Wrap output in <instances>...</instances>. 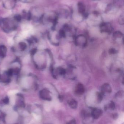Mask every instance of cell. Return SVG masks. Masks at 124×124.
Masks as SVG:
<instances>
[{
	"instance_id": "6da1fadb",
	"label": "cell",
	"mask_w": 124,
	"mask_h": 124,
	"mask_svg": "<svg viewBox=\"0 0 124 124\" xmlns=\"http://www.w3.org/2000/svg\"><path fill=\"white\" fill-rule=\"evenodd\" d=\"M75 44L79 47H85L87 44V40L84 36L79 35L75 38Z\"/></svg>"
},
{
	"instance_id": "e0dca14e",
	"label": "cell",
	"mask_w": 124,
	"mask_h": 124,
	"mask_svg": "<svg viewBox=\"0 0 124 124\" xmlns=\"http://www.w3.org/2000/svg\"><path fill=\"white\" fill-rule=\"evenodd\" d=\"M67 124H76V122L75 120H72L67 123Z\"/></svg>"
},
{
	"instance_id": "52a82bcc",
	"label": "cell",
	"mask_w": 124,
	"mask_h": 124,
	"mask_svg": "<svg viewBox=\"0 0 124 124\" xmlns=\"http://www.w3.org/2000/svg\"><path fill=\"white\" fill-rule=\"evenodd\" d=\"M78 11L79 13L84 14L86 10L85 6L82 3L79 2L78 4Z\"/></svg>"
},
{
	"instance_id": "7a4b0ae2",
	"label": "cell",
	"mask_w": 124,
	"mask_h": 124,
	"mask_svg": "<svg viewBox=\"0 0 124 124\" xmlns=\"http://www.w3.org/2000/svg\"><path fill=\"white\" fill-rule=\"evenodd\" d=\"M3 6L7 9H13L16 6L17 0H2Z\"/></svg>"
},
{
	"instance_id": "8992f818",
	"label": "cell",
	"mask_w": 124,
	"mask_h": 124,
	"mask_svg": "<svg viewBox=\"0 0 124 124\" xmlns=\"http://www.w3.org/2000/svg\"><path fill=\"white\" fill-rule=\"evenodd\" d=\"M101 92L104 94L105 93H110L111 92L112 89L110 84L105 83L101 87Z\"/></svg>"
},
{
	"instance_id": "9c48e42d",
	"label": "cell",
	"mask_w": 124,
	"mask_h": 124,
	"mask_svg": "<svg viewBox=\"0 0 124 124\" xmlns=\"http://www.w3.org/2000/svg\"><path fill=\"white\" fill-rule=\"evenodd\" d=\"M42 98L44 99L47 101H51V97L49 94V92L48 91H45L44 92V94H42Z\"/></svg>"
},
{
	"instance_id": "ac0fdd59",
	"label": "cell",
	"mask_w": 124,
	"mask_h": 124,
	"mask_svg": "<svg viewBox=\"0 0 124 124\" xmlns=\"http://www.w3.org/2000/svg\"><path fill=\"white\" fill-rule=\"evenodd\" d=\"M9 44L10 45H13V41L12 38H9Z\"/></svg>"
},
{
	"instance_id": "277c9868",
	"label": "cell",
	"mask_w": 124,
	"mask_h": 124,
	"mask_svg": "<svg viewBox=\"0 0 124 124\" xmlns=\"http://www.w3.org/2000/svg\"><path fill=\"white\" fill-rule=\"evenodd\" d=\"M103 112L101 109L93 108L91 113L92 118L94 119H97L102 115Z\"/></svg>"
},
{
	"instance_id": "ba28073f",
	"label": "cell",
	"mask_w": 124,
	"mask_h": 124,
	"mask_svg": "<svg viewBox=\"0 0 124 124\" xmlns=\"http://www.w3.org/2000/svg\"><path fill=\"white\" fill-rule=\"evenodd\" d=\"M68 105L71 108L75 109L78 106V103L75 100L71 99L68 102Z\"/></svg>"
},
{
	"instance_id": "3957f363",
	"label": "cell",
	"mask_w": 124,
	"mask_h": 124,
	"mask_svg": "<svg viewBox=\"0 0 124 124\" xmlns=\"http://www.w3.org/2000/svg\"><path fill=\"white\" fill-rule=\"evenodd\" d=\"M100 28L102 32L110 33L112 31V26L110 23H102L100 25Z\"/></svg>"
},
{
	"instance_id": "7c38bea8",
	"label": "cell",
	"mask_w": 124,
	"mask_h": 124,
	"mask_svg": "<svg viewBox=\"0 0 124 124\" xmlns=\"http://www.w3.org/2000/svg\"><path fill=\"white\" fill-rule=\"evenodd\" d=\"M115 103H114V102L111 101L109 104V108H111L112 110H114L115 109Z\"/></svg>"
},
{
	"instance_id": "30bf717a",
	"label": "cell",
	"mask_w": 124,
	"mask_h": 124,
	"mask_svg": "<svg viewBox=\"0 0 124 124\" xmlns=\"http://www.w3.org/2000/svg\"><path fill=\"white\" fill-rule=\"evenodd\" d=\"M113 37H114L115 39H118V38H120L123 36V34L122 32H120V31L115 32H114L113 34Z\"/></svg>"
},
{
	"instance_id": "2e32d148",
	"label": "cell",
	"mask_w": 124,
	"mask_h": 124,
	"mask_svg": "<svg viewBox=\"0 0 124 124\" xmlns=\"http://www.w3.org/2000/svg\"><path fill=\"white\" fill-rule=\"evenodd\" d=\"M109 53L110 54H115L117 53V51L114 48H111L109 50Z\"/></svg>"
},
{
	"instance_id": "d6986e66",
	"label": "cell",
	"mask_w": 124,
	"mask_h": 124,
	"mask_svg": "<svg viewBox=\"0 0 124 124\" xmlns=\"http://www.w3.org/2000/svg\"></svg>"
},
{
	"instance_id": "5bb4252c",
	"label": "cell",
	"mask_w": 124,
	"mask_h": 124,
	"mask_svg": "<svg viewBox=\"0 0 124 124\" xmlns=\"http://www.w3.org/2000/svg\"><path fill=\"white\" fill-rule=\"evenodd\" d=\"M119 22L121 25H122L124 24V17H123V15L121 16V17H120V19H119Z\"/></svg>"
},
{
	"instance_id": "5b68a950",
	"label": "cell",
	"mask_w": 124,
	"mask_h": 124,
	"mask_svg": "<svg viewBox=\"0 0 124 124\" xmlns=\"http://www.w3.org/2000/svg\"><path fill=\"white\" fill-rule=\"evenodd\" d=\"M75 91L77 95H81L83 94L84 92V88L83 85L80 83L77 84L75 88Z\"/></svg>"
},
{
	"instance_id": "4fadbf2b",
	"label": "cell",
	"mask_w": 124,
	"mask_h": 124,
	"mask_svg": "<svg viewBox=\"0 0 124 124\" xmlns=\"http://www.w3.org/2000/svg\"><path fill=\"white\" fill-rule=\"evenodd\" d=\"M116 97L118 98H121L123 96V91H119L115 95Z\"/></svg>"
},
{
	"instance_id": "9a60e30c",
	"label": "cell",
	"mask_w": 124,
	"mask_h": 124,
	"mask_svg": "<svg viewBox=\"0 0 124 124\" xmlns=\"http://www.w3.org/2000/svg\"><path fill=\"white\" fill-rule=\"evenodd\" d=\"M19 0L24 3H30L32 2L34 0Z\"/></svg>"
},
{
	"instance_id": "8fae6325",
	"label": "cell",
	"mask_w": 124,
	"mask_h": 124,
	"mask_svg": "<svg viewBox=\"0 0 124 124\" xmlns=\"http://www.w3.org/2000/svg\"><path fill=\"white\" fill-rule=\"evenodd\" d=\"M103 93L102 92H97V102H101L103 99Z\"/></svg>"
}]
</instances>
